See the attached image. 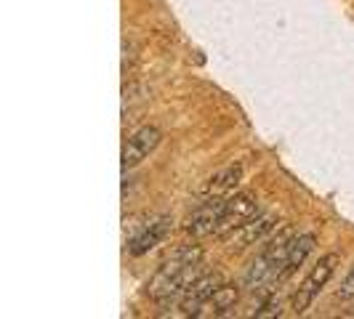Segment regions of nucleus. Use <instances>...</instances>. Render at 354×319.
I'll list each match as a JSON object with an SVG mask.
<instances>
[{
    "instance_id": "6e6552de",
    "label": "nucleus",
    "mask_w": 354,
    "mask_h": 319,
    "mask_svg": "<svg viewBox=\"0 0 354 319\" xmlns=\"http://www.w3.org/2000/svg\"><path fill=\"white\" fill-rule=\"evenodd\" d=\"M171 224H174V221H171L168 215H160L155 221H149L142 229V234L131 240L128 253H131V255H144V253H149L152 248H158L160 242L165 240V234L171 231Z\"/></svg>"
},
{
    "instance_id": "20e7f679",
    "label": "nucleus",
    "mask_w": 354,
    "mask_h": 319,
    "mask_svg": "<svg viewBox=\"0 0 354 319\" xmlns=\"http://www.w3.org/2000/svg\"><path fill=\"white\" fill-rule=\"evenodd\" d=\"M253 215H259V202L253 195H232L227 200V208L218 218V226H216V237H227L232 229L243 226L245 221H250Z\"/></svg>"
},
{
    "instance_id": "f03ea898",
    "label": "nucleus",
    "mask_w": 354,
    "mask_h": 319,
    "mask_svg": "<svg viewBox=\"0 0 354 319\" xmlns=\"http://www.w3.org/2000/svg\"><path fill=\"white\" fill-rule=\"evenodd\" d=\"M336 264H338V255L336 253H328V255H322L317 261V266L309 271V277L301 282L299 287V293L293 296V311L296 314H304L312 301H315V296H317L319 290L328 284V280L333 277V271H336Z\"/></svg>"
},
{
    "instance_id": "7ed1b4c3",
    "label": "nucleus",
    "mask_w": 354,
    "mask_h": 319,
    "mask_svg": "<svg viewBox=\"0 0 354 319\" xmlns=\"http://www.w3.org/2000/svg\"><path fill=\"white\" fill-rule=\"evenodd\" d=\"M274 226H277V218H274L272 213H259V215H253L250 221H245L243 226L232 229L230 234L221 237V240L227 242V248L243 250V248L256 245V242H261L269 231H274Z\"/></svg>"
},
{
    "instance_id": "9d476101",
    "label": "nucleus",
    "mask_w": 354,
    "mask_h": 319,
    "mask_svg": "<svg viewBox=\"0 0 354 319\" xmlns=\"http://www.w3.org/2000/svg\"><path fill=\"white\" fill-rule=\"evenodd\" d=\"M315 250V237L312 234H296L290 242V253H288V264H285V277L293 274L299 266L306 261V255Z\"/></svg>"
},
{
    "instance_id": "f257e3e1",
    "label": "nucleus",
    "mask_w": 354,
    "mask_h": 319,
    "mask_svg": "<svg viewBox=\"0 0 354 319\" xmlns=\"http://www.w3.org/2000/svg\"><path fill=\"white\" fill-rule=\"evenodd\" d=\"M200 258H203V250L200 248L178 250L176 255L168 258V261L155 271V277L149 280V284H147L149 298H155L160 306L181 301L184 293H187V287L205 274Z\"/></svg>"
},
{
    "instance_id": "9b49d317",
    "label": "nucleus",
    "mask_w": 354,
    "mask_h": 319,
    "mask_svg": "<svg viewBox=\"0 0 354 319\" xmlns=\"http://www.w3.org/2000/svg\"><path fill=\"white\" fill-rule=\"evenodd\" d=\"M234 303H237V287L224 282L211 296V301L205 303V309H211L208 314L213 317H224V314H230V309H234Z\"/></svg>"
},
{
    "instance_id": "1a4fd4ad",
    "label": "nucleus",
    "mask_w": 354,
    "mask_h": 319,
    "mask_svg": "<svg viewBox=\"0 0 354 319\" xmlns=\"http://www.w3.org/2000/svg\"><path fill=\"white\" fill-rule=\"evenodd\" d=\"M240 176H243V168L240 165H230V168H224L221 173H216V176L200 189V197L203 200H213V197H232L234 192V186L240 184Z\"/></svg>"
},
{
    "instance_id": "ddd939ff",
    "label": "nucleus",
    "mask_w": 354,
    "mask_h": 319,
    "mask_svg": "<svg viewBox=\"0 0 354 319\" xmlns=\"http://www.w3.org/2000/svg\"><path fill=\"white\" fill-rule=\"evenodd\" d=\"M133 59H136V46H133V40H125L123 43V72L125 75H128V70H131Z\"/></svg>"
},
{
    "instance_id": "423d86ee",
    "label": "nucleus",
    "mask_w": 354,
    "mask_h": 319,
    "mask_svg": "<svg viewBox=\"0 0 354 319\" xmlns=\"http://www.w3.org/2000/svg\"><path fill=\"white\" fill-rule=\"evenodd\" d=\"M227 200H230V197H213V200H205V202L189 215V221H187V226H184L187 234H192V237L213 234L216 226H218L221 213H224V208H227Z\"/></svg>"
},
{
    "instance_id": "4468645a",
    "label": "nucleus",
    "mask_w": 354,
    "mask_h": 319,
    "mask_svg": "<svg viewBox=\"0 0 354 319\" xmlns=\"http://www.w3.org/2000/svg\"><path fill=\"white\" fill-rule=\"evenodd\" d=\"M338 296H341V298H346V301L354 298V266H352V271L346 274V280L341 282V287H338Z\"/></svg>"
},
{
    "instance_id": "0eeeda50",
    "label": "nucleus",
    "mask_w": 354,
    "mask_h": 319,
    "mask_svg": "<svg viewBox=\"0 0 354 319\" xmlns=\"http://www.w3.org/2000/svg\"><path fill=\"white\" fill-rule=\"evenodd\" d=\"M160 144V130L152 128V125H144L139 128L128 144L123 146V171H131L136 168L144 157H149V152H155V146Z\"/></svg>"
},
{
    "instance_id": "f8f14e48",
    "label": "nucleus",
    "mask_w": 354,
    "mask_h": 319,
    "mask_svg": "<svg viewBox=\"0 0 354 319\" xmlns=\"http://www.w3.org/2000/svg\"><path fill=\"white\" fill-rule=\"evenodd\" d=\"M280 314H283V303H280V298H266V301L253 311V317L256 319L280 317Z\"/></svg>"
},
{
    "instance_id": "39448f33",
    "label": "nucleus",
    "mask_w": 354,
    "mask_h": 319,
    "mask_svg": "<svg viewBox=\"0 0 354 319\" xmlns=\"http://www.w3.org/2000/svg\"><path fill=\"white\" fill-rule=\"evenodd\" d=\"M224 284V280L218 277V274H203L200 280L187 287V293H184V298H181V314H187V317H200L203 314V309H205V303L211 301V296Z\"/></svg>"
}]
</instances>
